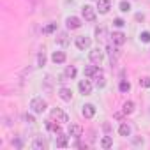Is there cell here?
Returning <instances> with one entry per match:
<instances>
[{
	"label": "cell",
	"mask_w": 150,
	"mask_h": 150,
	"mask_svg": "<svg viewBox=\"0 0 150 150\" xmlns=\"http://www.w3.org/2000/svg\"><path fill=\"white\" fill-rule=\"evenodd\" d=\"M69 136H72L74 139H80V138L83 136V127L78 125V124H72V125L69 127Z\"/></svg>",
	"instance_id": "277c9868"
},
{
	"label": "cell",
	"mask_w": 150,
	"mask_h": 150,
	"mask_svg": "<svg viewBox=\"0 0 150 150\" xmlns=\"http://www.w3.org/2000/svg\"><path fill=\"white\" fill-rule=\"evenodd\" d=\"M67 145H69V143H67V138H65V136L60 132V134L57 136V146H60V148H65Z\"/></svg>",
	"instance_id": "44dd1931"
},
{
	"label": "cell",
	"mask_w": 150,
	"mask_h": 150,
	"mask_svg": "<svg viewBox=\"0 0 150 150\" xmlns=\"http://www.w3.org/2000/svg\"><path fill=\"white\" fill-rule=\"evenodd\" d=\"M99 69H101V67H99V65H96V64H94V65H87V67H85V76L94 78L96 74H97V71H99Z\"/></svg>",
	"instance_id": "e0dca14e"
},
{
	"label": "cell",
	"mask_w": 150,
	"mask_h": 150,
	"mask_svg": "<svg viewBox=\"0 0 150 150\" xmlns=\"http://www.w3.org/2000/svg\"><path fill=\"white\" fill-rule=\"evenodd\" d=\"M118 88H120V92H124V94H125V92H129V90H131V83H129V81H125V80H122V81H120V85H118Z\"/></svg>",
	"instance_id": "d4e9b609"
},
{
	"label": "cell",
	"mask_w": 150,
	"mask_h": 150,
	"mask_svg": "<svg viewBox=\"0 0 150 150\" xmlns=\"http://www.w3.org/2000/svg\"><path fill=\"white\" fill-rule=\"evenodd\" d=\"M78 88H80V92H81L83 96H90V94H92V83H90L88 80H81V81L78 83Z\"/></svg>",
	"instance_id": "52a82bcc"
},
{
	"label": "cell",
	"mask_w": 150,
	"mask_h": 150,
	"mask_svg": "<svg viewBox=\"0 0 150 150\" xmlns=\"http://www.w3.org/2000/svg\"><path fill=\"white\" fill-rule=\"evenodd\" d=\"M139 85L145 87V88H148V87H150V78H141V80H139Z\"/></svg>",
	"instance_id": "4dcf8cb0"
},
{
	"label": "cell",
	"mask_w": 150,
	"mask_h": 150,
	"mask_svg": "<svg viewBox=\"0 0 150 150\" xmlns=\"http://www.w3.org/2000/svg\"><path fill=\"white\" fill-rule=\"evenodd\" d=\"M104 35H106V30H104L103 27L96 28V39H97V41H103V39H104Z\"/></svg>",
	"instance_id": "484cf974"
},
{
	"label": "cell",
	"mask_w": 150,
	"mask_h": 150,
	"mask_svg": "<svg viewBox=\"0 0 150 150\" xmlns=\"http://www.w3.org/2000/svg\"><path fill=\"white\" fill-rule=\"evenodd\" d=\"M113 25H115V27H118V28H120V27H124V25H125V21H124V20H122V18H117V20H115V21H113Z\"/></svg>",
	"instance_id": "1f68e13d"
},
{
	"label": "cell",
	"mask_w": 150,
	"mask_h": 150,
	"mask_svg": "<svg viewBox=\"0 0 150 150\" xmlns=\"http://www.w3.org/2000/svg\"><path fill=\"white\" fill-rule=\"evenodd\" d=\"M50 118L55 120V122H58V124H65V122H69V115H67L64 110H60V108H53L51 113H50Z\"/></svg>",
	"instance_id": "7a4b0ae2"
},
{
	"label": "cell",
	"mask_w": 150,
	"mask_h": 150,
	"mask_svg": "<svg viewBox=\"0 0 150 150\" xmlns=\"http://www.w3.org/2000/svg\"><path fill=\"white\" fill-rule=\"evenodd\" d=\"M51 83H53V80L48 76V78H44V83H42V88L46 90V92H51L53 90V87H51Z\"/></svg>",
	"instance_id": "cb8c5ba5"
},
{
	"label": "cell",
	"mask_w": 150,
	"mask_h": 150,
	"mask_svg": "<svg viewBox=\"0 0 150 150\" xmlns=\"http://www.w3.org/2000/svg\"><path fill=\"white\" fill-rule=\"evenodd\" d=\"M129 9H131V4L129 2H125V0H124V2H120V11L122 13H127Z\"/></svg>",
	"instance_id": "f1b7e54d"
},
{
	"label": "cell",
	"mask_w": 150,
	"mask_h": 150,
	"mask_svg": "<svg viewBox=\"0 0 150 150\" xmlns=\"http://www.w3.org/2000/svg\"><path fill=\"white\" fill-rule=\"evenodd\" d=\"M139 39H141L143 42H150V32H141Z\"/></svg>",
	"instance_id": "f546056e"
},
{
	"label": "cell",
	"mask_w": 150,
	"mask_h": 150,
	"mask_svg": "<svg viewBox=\"0 0 150 150\" xmlns=\"http://www.w3.org/2000/svg\"><path fill=\"white\" fill-rule=\"evenodd\" d=\"M76 48H78V50H87V48H90V39H88L87 35L76 37Z\"/></svg>",
	"instance_id": "ba28073f"
},
{
	"label": "cell",
	"mask_w": 150,
	"mask_h": 150,
	"mask_svg": "<svg viewBox=\"0 0 150 150\" xmlns=\"http://www.w3.org/2000/svg\"><path fill=\"white\" fill-rule=\"evenodd\" d=\"M58 97H60L62 101H67V103H69V101L72 99V90L67 88V87H62V88L58 90Z\"/></svg>",
	"instance_id": "8fae6325"
},
{
	"label": "cell",
	"mask_w": 150,
	"mask_h": 150,
	"mask_svg": "<svg viewBox=\"0 0 150 150\" xmlns=\"http://www.w3.org/2000/svg\"><path fill=\"white\" fill-rule=\"evenodd\" d=\"M32 146H34V150H44V148H46V141H44L41 136H37V138L34 139Z\"/></svg>",
	"instance_id": "d6986e66"
},
{
	"label": "cell",
	"mask_w": 150,
	"mask_h": 150,
	"mask_svg": "<svg viewBox=\"0 0 150 150\" xmlns=\"http://www.w3.org/2000/svg\"><path fill=\"white\" fill-rule=\"evenodd\" d=\"M76 67H74V65H67L65 67V71H64V78H67V80H72L74 76H76Z\"/></svg>",
	"instance_id": "2e32d148"
},
{
	"label": "cell",
	"mask_w": 150,
	"mask_h": 150,
	"mask_svg": "<svg viewBox=\"0 0 150 150\" xmlns=\"http://www.w3.org/2000/svg\"><path fill=\"white\" fill-rule=\"evenodd\" d=\"M13 145H14V146H16V148H21V146H23V141H21V139H20V138H16V139H14V141H13Z\"/></svg>",
	"instance_id": "836d02e7"
},
{
	"label": "cell",
	"mask_w": 150,
	"mask_h": 150,
	"mask_svg": "<svg viewBox=\"0 0 150 150\" xmlns=\"http://www.w3.org/2000/svg\"><path fill=\"white\" fill-rule=\"evenodd\" d=\"M111 42L117 44V46H122V44L125 42V35H124L122 32H113V34H111Z\"/></svg>",
	"instance_id": "7c38bea8"
},
{
	"label": "cell",
	"mask_w": 150,
	"mask_h": 150,
	"mask_svg": "<svg viewBox=\"0 0 150 150\" xmlns=\"http://www.w3.org/2000/svg\"><path fill=\"white\" fill-rule=\"evenodd\" d=\"M110 9H111V2H110V0H97V11L101 14H106Z\"/></svg>",
	"instance_id": "9c48e42d"
},
{
	"label": "cell",
	"mask_w": 150,
	"mask_h": 150,
	"mask_svg": "<svg viewBox=\"0 0 150 150\" xmlns=\"http://www.w3.org/2000/svg\"><path fill=\"white\" fill-rule=\"evenodd\" d=\"M94 80H96V87H97V88H103V87L106 85V80H104V72H103V69H99V71H97V74L94 76Z\"/></svg>",
	"instance_id": "5bb4252c"
},
{
	"label": "cell",
	"mask_w": 150,
	"mask_h": 150,
	"mask_svg": "<svg viewBox=\"0 0 150 150\" xmlns=\"http://www.w3.org/2000/svg\"><path fill=\"white\" fill-rule=\"evenodd\" d=\"M122 111H124V115H131V113L134 111V103H132V101H127V103H124V106H122Z\"/></svg>",
	"instance_id": "ffe728a7"
},
{
	"label": "cell",
	"mask_w": 150,
	"mask_h": 150,
	"mask_svg": "<svg viewBox=\"0 0 150 150\" xmlns=\"http://www.w3.org/2000/svg\"><path fill=\"white\" fill-rule=\"evenodd\" d=\"M81 115H83L85 118H92V117L96 115V106H94V104H85L83 110H81Z\"/></svg>",
	"instance_id": "4fadbf2b"
},
{
	"label": "cell",
	"mask_w": 150,
	"mask_h": 150,
	"mask_svg": "<svg viewBox=\"0 0 150 150\" xmlns=\"http://www.w3.org/2000/svg\"><path fill=\"white\" fill-rule=\"evenodd\" d=\"M30 108H32V111H34V113L42 115V113L46 111L48 104H46V101H44L42 97H34V99L30 101Z\"/></svg>",
	"instance_id": "6da1fadb"
},
{
	"label": "cell",
	"mask_w": 150,
	"mask_h": 150,
	"mask_svg": "<svg viewBox=\"0 0 150 150\" xmlns=\"http://www.w3.org/2000/svg\"><path fill=\"white\" fill-rule=\"evenodd\" d=\"M111 145H113L111 136H104V138L101 139V146H103V148H111Z\"/></svg>",
	"instance_id": "7402d4cb"
},
{
	"label": "cell",
	"mask_w": 150,
	"mask_h": 150,
	"mask_svg": "<svg viewBox=\"0 0 150 150\" xmlns=\"http://www.w3.org/2000/svg\"><path fill=\"white\" fill-rule=\"evenodd\" d=\"M81 14H83V18H85L87 21H94V20H96V11H94V7H90V6H83V7H81Z\"/></svg>",
	"instance_id": "8992f818"
},
{
	"label": "cell",
	"mask_w": 150,
	"mask_h": 150,
	"mask_svg": "<svg viewBox=\"0 0 150 150\" xmlns=\"http://www.w3.org/2000/svg\"><path fill=\"white\" fill-rule=\"evenodd\" d=\"M88 57H90V62H92V64L101 65V62H103V57H104V55H103V51H101L99 48H96V50H92V51H90V55H88Z\"/></svg>",
	"instance_id": "3957f363"
},
{
	"label": "cell",
	"mask_w": 150,
	"mask_h": 150,
	"mask_svg": "<svg viewBox=\"0 0 150 150\" xmlns=\"http://www.w3.org/2000/svg\"><path fill=\"white\" fill-rule=\"evenodd\" d=\"M118 132H120V136H131V127L127 124H122L120 129H118Z\"/></svg>",
	"instance_id": "603a6c76"
},
{
	"label": "cell",
	"mask_w": 150,
	"mask_h": 150,
	"mask_svg": "<svg viewBox=\"0 0 150 150\" xmlns=\"http://www.w3.org/2000/svg\"><path fill=\"white\" fill-rule=\"evenodd\" d=\"M65 25H67V28H69V30H76V28H80V27H81V20H80V18H76V16H69V18L65 20Z\"/></svg>",
	"instance_id": "5b68a950"
},
{
	"label": "cell",
	"mask_w": 150,
	"mask_h": 150,
	"mask_svg": "<svg viewBox=\"0 0 150 150\" xmlns=\"http://www.w3.org/2000/svg\"><path fill=\"white\" fill-rule=\"evenodd\" d=\"M55 30H57V23H50L48 27L42 28V34H51V32H55Z\"/></svg>",
	"instance_id": "4316f807"
},
{
	"label": "cell",
	"mask_w": 150,
	"mask_h": 150,
	"mask_svg": "<svg viewBox=\"0 0 150 150\" xmlns=\"http://www.w3.org/2000/svg\"><path fill=\"white\" fill-rule=\"evenodd\" d=\"M51 60H53L55 64H64V62H65V53H64V51H55V53L51 55Z\"/></svg>",
	"instance_id": "ac0fdd59"
},
{
	"label": "cell",
	"mask_w": 150,
	"mask_h": 150,
	"mask_svg": "<svg viewBox=\"0 0 150 150\" xmlns=\"http://www.w3.org/2000/svg\"><path fill=\"white\" fill-rule=\"evenodd\" d=\"M44 64H46V55H44V53H39V55H37V65L42 67Z\"/></svg>",
	"instance_id": "83f0119b"
},
{
	"label": "cell",
	"mask_w": 150,
	"mask_h": 150,
	"mask_svg": "<svg viewBox=\"0 0 150 150\" xmlns=\"http://www.w3.org/2000/svg\"><path fill=\"white\" fill-rule=\"evenodd\" d=\"M108 55H110L111 64H115V62H117V58L120 57V51H118L117 44H110V46H108Z\"/></svg>",
	"instance_id": "30bf717a"
},
{
	"label": "cell",
	"mask_w": 150,
	"mask_h": 150,
	"mask_svg": "<svg viewBox=\"0 0 150 150\" xmlns=\"http://www.w3.org/2000/svg\"><path fill=\"white\" fill-rule=\"evenodd\" d=\"M25 122H28V124H34V122H35V120H34V115L27 113V115H25Z\"/></svg>",
	"instance_id": "d6a6232c"
},
{
	"label": "cell",
	"mask_w": 150,
	"mask_h": 150,
	"mask_svg": "<svg viewBox=\"0 0 150 150\" xmlns=\"http://www.w3.org/2000/svg\"><path fill=\"white\" fill-rule=\"evenodd\" d=\"M55 39H57V42H58L60 46H69V42H71V39H69V34H67V32H60V34H58Z\"/></svg>",
	"instance_id": "9a60e30c"
}]
</instances>
